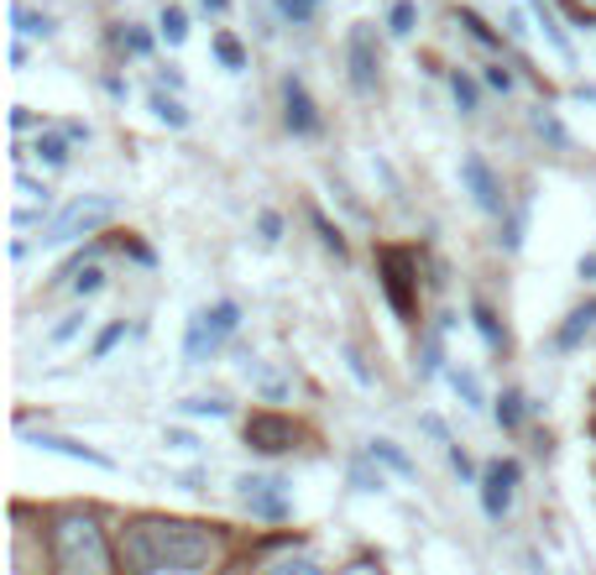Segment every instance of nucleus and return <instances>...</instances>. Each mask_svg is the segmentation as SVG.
I'll use <instances>...</instances> for the list:
<instances>
[{
  "label": "nucleus",
  "instance_id": "nucleus-1",
  "mask_svg": "<svg viewBox=\"0 0 596 575\" xmlns=\"http://www.w3.org/2000/svg\"><path fill=\"white\" fill-rule=\"evenodd\" d=\"M215 554V533L184 518H137L120 533V560L137 575H199Z\"/></svg>",
  "mask_w": 596,
  "mask_h": 575
},
{
  "label": "nucleus",
  "instance_id": "nucleus-2",
  "mask_svg": "<svg viewBox=\"0 0 596 575\" xmlns=\"http://www.w3.org/2000/svg\"><path fill=\"white\" fill-rule=\"evenodd\" d=\"M52 550L63 575H105V539L90 518H63L52 533Z\"/></svg>",
  "mask_w": 596,
  "mask_h": 575
},
{
  "label": "nucleus",
  "instance_id": "nucleus-3",
  "mask_svg": "<svg viewBox=\"0 0 596 575\" xmlns=\"http://www.w3.org/2000/svg\"><path fill=\"white\" fill-rule=\"evenodd\" d=\"M110 215H116V199H105V193H84V199H73L69 210L43 231V251H58V246H69V240L90 236V231L105 225Z\"/></svg>",
  "mask_w": 596,
  "mask_h": 575
},
{
  "label": "nucleus",
  "instance_id": "nucleus-4",
  "mask_svg": "<svg viewBox=\"0 0 596 575\" xmlns=\"http://www.w3.org/2000/svg\"><path fill=\"white\" fill-rule=\"evenodd\" d=\"M241 325V309L236 304H215V309H199L189 319V336H184V356L189 361H204L220 351V340L231 336Z\"/></svg>",
  "mask_w": 596,
  "mask_h": 575
},
{
  "label": "nucleus",
  "instance_id": "nucleus-5",
  "mask_svg": "<svg viewBox=\"0 0 596 575\" xmlns=\"http://www.w3.org/2000/svg\"><path fill=\"white\" fill-rule=\"evenodd\" d=\"M236 503L257 518H288V481L283 477H267V471H252V477H236Z\"/></svg>",
  "mask_w": 596,
  "mask_h": 575
},
{
  "label": "nucleus",
  "instance_id": "nucleus-6",
  "mask_svg": "<svg viewBox=\"0 0 596 575\" xmlns=\"http://www.w3.org/2000/svg\"><path fill=\"white\" fill-rule=\"evenodd\" d=\"M346 58H351V84H357L361 95H372L382 79V52H377V32L366 22L351 26V37H346Z\"/></svg>",
  "mask_w": 596,
  "mask_h": 575
},
{
  "label": "nucleus",
  "instance_id": "nucleus-7",
  "mask_svg": "<svg viewBox=\"0 0 596 575\" xmlns=\"http://www.w3.org/2000/svg\"><path fill=\"white\" fill-rule=\"evenodd\" d=\"M460 184L471 189V199H477V210H487V215H502V184L492 178V168H487V157H477V152H466V157H460Z\"/></svg>",
  "mask_w": 596,
  "mask_h": 575
},
{
  "label": "nucleus",
  "instance_id": "nucleus-8",
  "mask_svg": "<svg viewBox=\"0 0 596 575\" xmlns=\"http://www.w3.org/2000/svg\"><path fill=\"white\" fill-rule=\"evenodd\" d=\"M513 481H518V466H513V460L492 466L487 481H481V507H487V518H492V524H502V518H507V507H513Z\"/></svg>",
  "mask_w": 596,
  "mask_h": 575
},
{
  "label": "nucleus",
  "instance_id": "nucleus-9",
  "mask_svg": "<svg viewBox=\"0 0 596 575\" xmlns=\"http://www.w3.org/2000/svg\"><path fill=\"white\" fill-rule=\"evenodd\" d=\"M246 439H252L257 450H267V456H278V450H293L299 430H293L288 419H278V413H257V419L246 424Z\"/></svg>",
  "mask_w": 596,
  "mask_h": 575
},
{
  "label": "nucleus",
  "instance_id": "nucleus-10",
  "mask_svg": "<svg viewBox=\"0 0 596 575\" xmlns=\"http://www.w3.org/2000/svg\"><path fill=\"white\" fill-rule=\"evenodd\" d=\"M382 272H387L382 283H387V298H393V309L408 319V314H413V293H408V272H413V257H408V251H387V257H382Z\"/></svg>",
  "mask_w": 596,
  "mask_h": 575
},
{
  "label": "nucleus",
  "instance_id": "nucleus-11",
  "mask_svg": "<svg viewBox=\"0 0 596 575\" xmlns=\"http://www.w3.org/2000/svg\"><path fill=\"white\" fill-rule=\"evenodd\" d=\"M32 445H37V450H52V456L84 460V466H100V471H116V460H110V456H100L95 445H84V439H69V434H32Z\"/></svg>",
  "mask_w": 596,
  "mask_h": 575
},
{
  "label": "nucleus",
  "instance_id": "nucleus-12",
  "mask_svg": "<svg viewBox=\"0 0 596 575\" xmlns=\"http://www.w3.org/2000/svg\"><path fill=\"white\" fill-rule=\"evenodd\" d=\"M283 105H288V126H293L299 137H309V131H319V116H314V99H309V90H304L299 79H288V84H283Z\"/></svg>",
  "mask_w": 596,
  "mask_h": 575
},
{
  "label": "nucleus",
  "instance_id": "nucleus-13",
  "mask_svg": "<svg viewBox=\"0 0 596 575\" xmlns=\"http://www.w3.org/2000/svg\"><path fill=\"white\" fill-rule=\"evenodd\" d=\"M528 16L539 22V32H545V43H549V48L560 52L565 63H575V43L565 37V26H560V16L549 11V0H528Z\"/></svg>",
  "mask_w": 596,
  "mask_h": 575
},
{
  "label": "nucleus",
  "instance_id": "nucleus-14",
  "mask_svg": "<svg viewBox=\"0 0 596 575\" xmlns=\"http://www.w3.org/2000/svg\"><path fill=\"white\" fill-rule=\"evenodd\" d=\"M241 377H246V383L257 387V392H262L267 403H278V398L288 392V377H278V372H267V361H257V356H246V361H241Z\"/></svg>",
  "mask_w": 596,
  "mask_h": 575
},
{
  "label": "nucleus",
  "instance_id": "nucleus-15",
  "mask_svg": "<svg viewBox=\"0 0 596 575\" xmlns=\"http://www.w3.org/2000/svg\"><path fill=\"white\" fill-rule=\"evenodd\" d=\"M592 330H596V304H586V309H575L571 325L560 330V345H565V351H575L581 340H592Z\"/></svg>",
  "mask_w": 596,
  "mask_h": 575
},
{
  "label": "nucleus",
  "instance_id": "nucleus-16",
  "mask_svg": "<svg viewBox=\"0 0 596 575\" xmlns=\"http://www.w3.org/2000/svg\"><path fill=\"white\" fill-rule=\"evenodd\" d=\"M445 383H451V392L460 398L466 408H481L487 398H481V383L471 377V372H460V366H445Z\"/></svg>",
  "mask_w": 596,
  "mask_h": 575
},
{
  "label": "nucleus",
  "instance_id": "nucleus-17",
  "mask_svg": "<svg viewBox=\"0 0 596 575\" xmlns=\"http://www.w3.org/2000/svg\"><path fill=\"white\" fill-rule=\"evenodd\" d=\"M32 152H37V163H48V168H63V163H69V137H58V131H43Z\"/></svg>",
  "mask_w": 596,
  "mask_h": 575
},
{
  "label": "nucleus",
  "instance_id": "nucleus-18",
  "mask_svg": "<svg viewBox=\"0 0 596 575\" xmlns=\"http://www.w3.org/2000/svg\"><path fill=\"white\" fill-rule=\"evenodd\" d=\"M157 32H163V43H167V48H178V43L189 37V16H184L178 5H167L163 16H157Z\"/></svg>",
  "mask_w": 596,
  "mask_h": 575
},
{
  "label": "nucleus",
  "instance_id": "nucleus-19",
  "mask_svg": "<svg viewBox=\"0 0 596 575\" xmlns=\"http://www.w3.org/2000/svg\"><path fill=\"white\" fill-rule=\"evenodd\" d=\"M262 575H319V560H314V554H283V560H272Z\"/></svg>",
  "mask_w": 596,
  "mask_h": 575
},
{
  "label": "nucleus",
  "instance_id": "nucleus-20",
  "mask_svg": "<svg viewBox=\"0 0 596 575\" xmlns=\"http://www.w3.org/2000/svg\"><path fill=\"white\" fill-rule=\"evenodd\" d=\"M152 116L163 120V126H173V131H184V126H189V110H184V105H178V99H167L163 90H157V95H152Z\"/></svg>",
  "mask_w": 596,
  "mask_h": 575
},
{
  "label": "nucleus",
  "instance_id": "nucleus-21",
  "mask_svg": "<svg viewBox=\"0 0 596 575\" xmlns=\"http://www.w3.org/2000/svg\"><path fill=\"white\" fill-rule=\"evenodd\" d=\"M372 460H382V466H393L398 477H413V460L393 445V439H372Z\"/></svg>",
  "mask_w": 596,
  "mask_h": 575
},
{
  "label": "nucleus",
  "instance_id": "nucleus-22",
  "mask_svg": "<svg viewBox=\"0 0 596 575\" xmlns=\"http://www.w3.org/2000/svg\"><path fill=\"white\" fill-rule=\"evenodd\" d=\"M11 22H16V32H22V37H52V22H48V16H32L22 0L11 5Z\"/></svg>",
  "mask_w": 596,
  "mask_h": 575
},
{
  "label": "nucleus",
  "instance_id": "nucleus-23",
  "mask_svg": "<svg viewBox=\"0 0 596 575\" xmlns=\"http://www.w3.org/2000/svg\"><path fill=\"white\" fill-rule=\"evenodd\" d=\"M471 319H477L481 340H487L492 351H502V345H507V330H502V325H498V314H492V309H481V304H477V309H471Z\"/></svg>",
  "mask_w": 596,
  "mask_h": 575
},
{
  "label": "nucleus",
  "instance_id": "nucleus-24",
  "mask_svg": "<svg viewBox=\"0 0 596 575\" xmlns=\"http://www.w3.org/2000/svg\"><path fill=\"white\" fill-rule=\"evenodd\" d=\"M84 319H90V314H84V309L63 314V319H58V325H52V330H48V345H69V340L79 336V330H84Z\"/></svg>",
  "mask_w": 596,
  "mask_h": 575
},
{
  "label": "nucleus",
  "instance_id": "nucleus-25",
  "mask_svg": "<svg viewBox=\"0 0 596 575\" xmlns=\"http://www.w3.org/2000/svg\"><path fill=\"white\" fill-rule=\"evenodd\" d=\"M184 413H194V419H231V403H220V398H184Z\"/></svg>",
  "mask_w": 596,
  "mask_h": 575
},
{
  "label": "nucleus",
  "instance_id": "nucleus-26",
  "mask_svg": "<svg viewBox=\"0 0 596 575\" xmlns=\"http://www.w3.org/2000/svg\"><path fill=\"white\" fill-rule=\"evenodd\" d=\"M215 58H220V63H225L231 73L246 69V52H241V43L231 37V32H220V37H215Z\"/></svg>",
  "mask_w": 596,
  "mask_h": 575
},
{
  "label": "nucleus",
  "instance_id": "nucleus-27",
  "mask_svg": "<svg viewBox=\"0 0 596 575\" xmlns=\"http://www.w3.org/2000/svg\"><path fill=\"white\" fill-rule=\"evenodd\" d=\"M518 419H524V392H502L498 424H502V430H518Z\"/></svg>",
  "mask_w": 596,
  "mask_h": 575
},
{
  "label": "nucleus",
  "instance_id": "nucleus-28",
  "mask_svg": "<svg viewBox=\"0 0 596 575\" xmlns=\"http://www.w3.org/2000/svg\"><path fill=\"white\" fill-rule=\"evenodd\" d=\"M100 288H105V267H79V272H73V293H79V298H90Z\"/></svg>",
  "mask_w": 596,
  "mask_h": 575
},
{
  "label": "nucleus",
  "instance_id": "nucleus-29",
  "mask_svg": "<svg viewBox=\"0 0 596 575\" xmlns=\"http://www.w3.org/2000/svg\"><path fill=\"white\" fill-rule=\"evenodd\" d=\"M451 90H455V105H460V116H471V110H477V84H471L466 73H455Z\"/></svg>",
  "mask_w": 596,
  "mask_h": 575
},
{
  "label": "nucleus",
  "instance_id": "nucleus-30",
  "mask_svg": "<svg viewBox=\"0 0 596 575\" xmlns=\"http://www.w3.org/2000/svg\"><path fill=\"white\" fill-rule=\"evenodd\" d=\"M351 486H357V492H382L387 481H382V471H366V466H351Z\"/></svg>",
  "mask_w": 596,
  "mask_h": 575
},
{
  "label": "nucleus",
  "instance_id": "nucleus-31",
  "mask_svg": "<svg viewBox=\"0 0 596 575\" xmlns=\"http://www.w3.org/2000/svg\"><path fill=\"white\" fill-rule=\"evenodd\" d=\"M534 131H539V137H549L554 146H565V131H560V120L545 116V110H534Z\"/></svg>",
  "mask_w": 596,
  "mask_h": 575
},
{
  "label": "nucleus",
  "instance_id": "nucleus-32",
  "mask_svg": "<svg viewBox=\"0 0 596 575\" xmlns=\"http://www.w3.org/2000/svg\"><path fill=\"white\" fill-rule=\"evenodd\" d=\"M387 22H393V37H408V32H413V5H408V0H398Z\"/></svg>",
  "mask_w": 596,
  "mask_h": 575
},
{
  "label": "nucleus",
  "instance_id": "nucleus-33",
  "mask_svg": "<svg viewBox=\"0 0 596 575\" xmlns=\"http://www.w3.org/2000/svg\"><path fill=\"white\" fill-rule=\"evenodd\" d=\"M314 225H319V240H325V246H330V251H335V257H346V240H340V231H335V225H330V220H325V215H319V220H314Z\"/></svg>",
  "mask_w": 596,
  "mask_h": 575
},
{
  "label": "nucleus",
  "instance_id": "nucleus-34",
  "mask_svg": "<svg viewBox=\"0 0 596 575\" xmlns=\"http://www.w3.org/2000/svg\"><path fill=\"white\" fill-rule=\"evenodd\" d=\"M278 11H283L288 22H309V11H314V0H278Z\"/></svg>",
  "mask_w": 596,
  "mask_h": 575
},
{
  "label": "nucleus",
  "instance_id": "nucleus-35",
  "mask_svg": "<svg viewBox=\"0 0 596 575\" xmlns=\"http://www.w3.org/2000/svg\"><path fill=\"white\" fill-rule=\"evenodd\" d=\"M163 445L167 450H199V439L189 430H163Z\"/></svg>",
  "mask_w": 596,
  "mask_h": 575
},
{
  "label": "nucleus",
  "instance_id": "nucleus-36",
  "mask_svg": "<svg viewBox=\"0 0 596 575\" xmlns=\"http://www.w3.org/2000/svg\"><path fill=\"white\" fill-rule=\"evenodd\" d=\"M440 372V340L430 336V345H424V361H419V377H434Z\"/></svg>",
  "mask_w": 596,
  "mask_h": 575
},
{
  "label": "nucleus",
  "instance_id": "nucleus-37",
  "mask_svg": "<svg viewBox=\"0 0 596 575\" xmlns=\"http://www.w3.org/2000/svg\"><path fill=\"white\" fill-rule=\"evenodd\" d=\"M460 26H471V37H477V43H487V48H492V43H498V37H492V32H487V26H481V16H471V11H466V16H460Z\"/></svg>",
  "mask_w": 596,
  "mask_h": 575
},
{
  "label": "nucleus",
  "instance_id": "nucleus-38",
  "mask_svg": "<svg viewBox=\"0 0 596 575\" xmlns=\"http://www.w3.org/2000/svg\"><path fill=\"white\" fill-rule=\"evenodd\" d=\"M487 84H492V90H502V95H507V90H513V73L502 69V63H492V69H487Z\"/></svg>",
  "mask_w": 596,
  "mask_h": 575
},
{
  "label": "nucleus",
  "instance_id": "nucleus-39",
  "mask_svg": "<svg viewBox=\"0 0 596 575\" xmlns=\"http://www.w3.org/2000/svg\"><path fill=\"white\" fill-rule=\"evenodd\" d=\"M346 366L357 372V383H366V387H372V372H366V361H361L357 351H346Z\"/></svg>",
  "mask_w": 596,
  "mask_h": 575
},
{
  "label": "nucleus",
  "instance_id": "nucleus-40",
  "mask_svg": "<svg viewBox=\"0 0 596 575\" xmlns=\"http://www.w3.org/2000/svg\"><path fill=\"white\" fill-rule=\"evenodd\" d=\"M507 26H513V37H528V5H518V11L507 16Z\"/></svg>",
  "mask_w": 596,
  "mask_h": 575
},
{
  "label": "nucleus",
  "instance_id": "nucleus-41",
  "mask_svg": "<svg viewBox=\"0 0 596 575\" xmlns=\"http://www.w3.org/2000/svg\"><path fill=\"white\" fill-rule=\"evenodd\" d=\"M278 236H283V220L267 210V215H262V240H278Z\"/></svg>",
  "mask_w": 596,
  "mask_h": 575
},
{
  "label": "nucleus",
  "instance_id": "nucleus-42",
  "mask_svg": "<svg viewBox=\"0 0 596 575\" xmlns=\"http://www.w3.org/2000/svg\"><path fill=\"white\" fill-rule=\"evenodd\" d=\"M120 336H126V325H110V330H105V336H100V345H95V351H100V356H105V351H110V345H116Z\"/></svg>",
  "mask_w": 596,
  "mask_h": 575
},
{
  "label": "nucleus",
  "instance_id": "nucleus-43",
  "mask_svg": "<svg viewBox=\"0 0 596 575\" xmlns=\"http://www.w3.org/2000/svg\"><path fill=\"white\" fill-rule=\"evenodd\" d=\"M451 466H455V471H460V477H471V456H466L460 445H451Z\"/></svg>",
  "mask_w": 596,
  "mask_h": 575
},
{
  "label": "nucleus",
  "instance_id": "nucleus-44",
  "mask_svg": "<svg viewBox=\"0 0 596 575\" xmlns=\"http://www.w3.org/2000/svg\"><path fill=\"white\" fill-rule=\"evenodd\" d=\"M575 272H581L586 283H596V251H586V257H581V267H575Z\"/></svg>",
  "mask_w": 596,
  "mask_h": 575
},
{
  "label": "nucleus",
  "instance_id": "nucleus-45",
  "mask_svg": "<svg viewBox=\"0 0 596 575\" xmlns=\"http://www.w3.org/2000/svg\"><path fill=\"white\" fill-rule=\"evenodd\" d=\"M126 48H131V52H147V48H152V43H147L142 32H126Z\"/></svg>",
  "mask_w": 596,
  "mask_h": 575
},
{
  "label": "nucleus",
  "instance_id": "nucleus-46",
  "mask_svg": "<svg viewBox=\"0 0 596 575\" xmlns=\"http://www.w3.org/2000/svg\"><path fill=\"white\" fill-rule=\"evenodd\" d=\"M351 575H377V571H366V565H361V571H351Z\"/></svg>",
  "mask_w": 596,
  "mask_h": 575
},
{
  "label": "nucleus",
  "instance_id": "nucleus-47",
  "mask_svg": "<svg viewBox=\"0 0 596 575\" xmlns=\"http://www.w3.org/2000/svg\"><path fill=\"white\" fill-rule=\"evenodd\" d=\"M592 5H596V0H592Z\"/></svg>",
  "mask_w": 596,
  "mask_h": 575
}]
</instances>
